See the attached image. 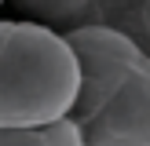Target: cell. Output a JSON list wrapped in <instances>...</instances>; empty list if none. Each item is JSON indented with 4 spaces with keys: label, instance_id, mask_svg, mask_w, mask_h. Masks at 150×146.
I'll list each match as a JSON object with an SVG mask.
<instances>
[{
    "label": "cell",
    "instance_id": "obj_1",
    "mask_svg": "<svg viewBox=\"0 0 150 146\" xmlns=\"http://www.w3.org/2000/svg\"><path fill=\"white\" fill-rule=\"evenodd\" d=\"M77 58L66 36L29 18L0 22V128H44L70 117Z\"/></svg>",
    "mask_w": 150,
    "mask_h": 146
},
{
    "label": "cell",
    "instance_id": "obj_2",
    "mask_svg": "<svg viewBox=\"0 0 150 146\" xmlns=\"http://www.w3.org/2000/svg\"><path fill=\"white\" fill-rule=\"evenodd\" d=\"M66 44L73 48L77 58V99H73L70 117L84 128L103 106L117 95V88L128 80L136 62L143 58V48L132 40L128 33L114 26H70L66 29Z\"/></svg>",
    "mask_w": 150,
    "mask_h": 146
},
{
    "label": "cell",
    "instance_id": "obj_3",
    "mask_svg": "<svg viewBox=\"0 0 150 146\" xmlns=\"http://www.w3.org/2000/svg\"><path fill=\"white\" fill-rule=\"evenodd\" d=\"M88 146H150V55L136 62L117 95L84 124Z\"/></svg>",
    "mask_w": 150,
    "mask_h": 146
},
{
    "label": "cell",
    "instance_id": "obj_4",
    "mask_svg": "<svg viewBox=\"0 0 150 146\" xmlns=\"http://www.w3.org/2000/svg\"><path fill=\"white\" fill-rule=\"evenodd\" d=\"M15 4L29 22L59 29V26H77L99 0H15Z\"/></svg>",
    "mask_w": 150,
    "mask_h": 146
},
{
    "label": "cell",
    "instance_id": "obj_5",
    "mask_svg": "<svg viewBox=\"0 0 150 146\" xmlns=\"http://www.w3.org/2000/svg\"><path fill=\"white\" fill-rule=\"evenodd\" d=\"M44 139H48V146H88L84 142V128L73 117H59V121L44 124Z\"/></svg>",
    "mask_w": 150,
    "mask_h": 146
},
{
    "label": "cell",
    "instance_id": "obj_6",
    "mask_svg": "<svg viewBox=\"0 0 150 146\" xmlns=\"http://www.w3.org/2000/svg\"><path fill=\"white\" fill-rule=\"evenodd\" d=\"M0 146H48L44 128H0Z\"/></svg>",
    "mask_w": 150,
    "mask_h": 146
},
{
    "label": "cell",
    "instance_id": "obj_7",
    "mask_svg": "<svg viewBox=\"0 0 150 146\" xmlns=\"http://www.w3.org/2000/svg\"><path fill=\"white\" fill-rule=\"evenodd\" d=\"M139 26H143V36L150 44V0H143V7H139Z\"/></svg>",
    "mask_w": 150,
    "mask_h": 146
},
{
    "label": "cell",
    "instance_id": "obj_8",
    "mask_svg": "<svg viewBox=\"0 0 150 146\" xmlns=\"http://www.w3.org/2000/svg\"><path fill=\"white\" fill-rule=\"evenodd\" d=\"M0 4H4V0H0Z\"/></svg>",
    "mask_w": 150,
    "mask_h": 146
}]
</instances>
